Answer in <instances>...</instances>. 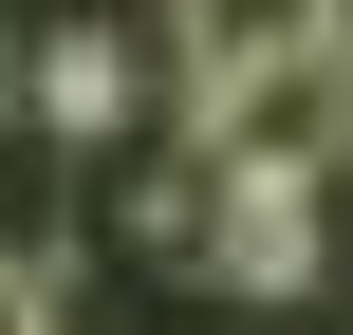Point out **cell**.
<instances>
[{
    "label": "cell",
    "instance_id": "6da1fadb",
    "mask_svg": "<svg viewBox=\"0 0 353 335\" xmlns=\"http://www.w3.org/2000/svg\"><path fill=\"white\" fill-rule=\"evenodd\" d=\"M186 168L205 186H335L353 168V37H279V56H223L186 75Z\"/></svg>",
    "mask_w": 353,
    "mask_h": 335
},
{
    "label": "cell",
    "instance_id": "3957f363",
    "mask_svg": "<svg viewBox=\"0 0 353 335\" xmlns=\"http://www.w3.org/2000/svg\"><path fill=\"white\" fill-rule=\"evenodd\" d=\"M279 37H353V0H186V75H223V56H279Z\"/></svg>",
    "mask_w": 353,
    "mask_h": 335
},
{
    "label": "cell",
    "instance_id": "277c9868",
    "mask_svg": "<svg viewBox=\"0 0 353 335\" xmlns=\"http://www.w3.org/2000/svg\"><path fill=\"white\" fill-rule=\"evenodd\" d=\"M0 335H56V261L37 242H0Z\"/></svg>",
    "mask_w": 353,
    "mask_h": 335
},
{
    "label": "cell",
    "instance_id": "7a4b0ae2",
    "mask_svg": "<svg viewBox=\"0 0 353 335\" xmlns=\"http://www.w3.org/2000/svg\"><path fill=\"white\" fill-rule=\"evenodd\" d=\"M205 280H223L242 317H298V298H316V205H298V186H223V205H205Z\"/></svg>",
    "mask_w": 353,
    "mask_h": 335
}]
</instances>
